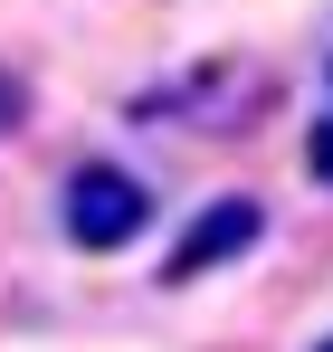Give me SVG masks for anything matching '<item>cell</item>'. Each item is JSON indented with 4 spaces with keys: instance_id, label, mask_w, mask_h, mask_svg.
<instances>
[{
    "instance_id": "obj_1",
    "label": "cell",
    "mask_w": 333,
    "mask_h": 352,
    "mask_svg": "<svg viewBox=\"0 0 333 352\" xmlns=\"http://www.w3.org/2000/svg\"><path fill=\"white\" fill-rule=\"evenodd\" d=\"M57 229L76 238L86 257L133 248V238L153 229V190L124 172V162H76V172H67V190H57Z\"/></svg>"
},
{
    "instance_id": "obj_2",
    "label": "cell",
    "mask_w": 333,
    "mask_h": 352,
    "mask_svg": "<svg viewBox=\"0 0 333 352\" xmlns=\"http://www.w3.org/2000/svg\"><path fill=\"white\" fill-rule=\"evenodd\" d=\"M267 238V210L248 200V190H219L191 229H181V248L162 257V286H191V276H210V267H228V257H248Z\"/></svg>"
},
{
    "instance_id": "obj_3",
    "label": "cell",
    "mask_w": 333,
    "mask_h": 352,
    "mask_svg": "<svg viewBox=\"0 0 333 352\" xmlns=\"http://www.w3.org/2000/svg\"><path fill=\"white\" fill-rule=\"evenodd\" d=\"M305 162H314V181H324V190H333V105H324V124L305 133Z\"/></svg>"
},
{
    "instance_id": "obj_4",
    "label": "cell",
    "mask_w": 333,
    "mask_h": 352,
    "mask_svg": "<svg viewBox=\"0 0 333 352\" xmlns=\"http://www.w3.org/2000/svg\"><path fill=\"white\" fill-rule=\"evenodd\" d=\"M314 352H333V333H324V343H314Z\"/></svg>"
},
{
    "instance_id": "obj_5",
    "label": "cell",
    "mask_w": 333,
    "mask_h": 352,
    "mask_svg": "<svg viewBox=\"0 0 333 352\" xmlns=\"http://www.w3.org/2000/svg\"><path fill=\"white\" fill-rule=\"evenodd\" d=\"M324 76H333V67H324Z\"/></svg>"
}]
</instances>
